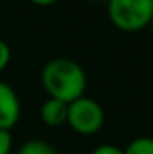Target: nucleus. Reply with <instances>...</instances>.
I'll list each match as a JSON object with an SVG mask.
<instances>
[{
  "label": "nucleus",
  "instance_id": "20e7f679",
  "mask_svg": "<svg viewBox=\"0 0 153 154\" xmlns=\"http://www.w3.org/2000/svg\"><path fill=\"white\" fill-rule=\"evenodd\" d=\"M21 116L20 98L10 84L0 80V130H12Z\"/></svg>",
  "mask_w": 153,
  "mask_h": 154
},
{
  "label": "nucleus",
  "instance_id": "7ed1b4c3",
  "mask_svg": "<svg viewBox=\"0 0 153 154\" xmlns=\"http://www.w3.org/2000/svg\"><path fill=\"white\" fill-rule=\"evenodd\" d=\"M105 122L104 108L97 100L91 97L76 98L68 105V125L74 133L82 136H92L102 130Z\"/></svg>",
  "mask_w": 153,
  "mask_h": 154
},
{
  "label": "nucleus",
  "instance_id": "f257e3e1",
  "mask_svg": "<svg viewBox=\"0 0 153 154\" xmlns=\"http://www.w3.org/2000/svg\"><path fill=\"white\" fill-rule=\"evenodd\" d=\"M41 85L48 97L71 103L84 95L87 77L79 62L68 57H54L43 66Z\"/></svg>",
  "mask_w": 153,
  "mask_h": 154
},
{
  "label": "nucleus",
  "instance_id": "6e6552de",
  "mask_svg": "<svg viewBox=\"0 0 153 154\" xmlns=\"http://www.w3.org/2000/svg\"><path fill=\"white\" fill-rule=\"evenodd\" d=\"M13 148V138L8 130H0V154H10Z\"/></svg>",
  "mask_w": 153,
  "mask_h": 154
},
{
  "label": "nucleus",
  "instance_id": "1a4fd4ad",
  "mask_svg": "<svg viewBox=\"0 0 153 154\" xmlns=\"http://www.w3.org/2000/svg\"><path fill=\"white\" fill-rule=\"evenodd\" d=\"M10 59H12V51H10V46L7 45L3 39H0V72L7 69V66L10 64Z\"/></svg>",
  "mask_w": 153,
  "mask_h": 154
},
{
  "label": "nucleus",
  "instance_id": "9b49d317",
  "mask_svg": "<svg viewBox=\"0 0 153 154\" xmlns=\"http://www.w3.org/2000/svg\"><path fill=\"white\" fill-rule=\"evenodd\" d=\"M28 2H31L33 5H38V7H51V5H54L58 0H28Z\"/></svg>",
  "mask_w": 153,
  "mask_h": 154
},
{
  "label": "nucleus",
  "instance_id": "423d86ee",
  "mask_svg": "<svg viewBox=\"0 0 153 154\" xmlns=\"http://www.w3.org/2000/svg\"><path fill=\"white\" fill-rule=\"evenodd\" d=\"M17 154H58V151L45 139H30L20 146Z\"/></svg>",
  "mask_w": 153,
  "mask_h": 154
},
{
  "label": "nucleus",
  "instance_id": "9d476101",
  "mask_svg": "<svg viewBox=\"0 0 153 154\" xmlns=\"http://www.w3.org/2000/svg\"><path fill=\"white\" fill-rule=\"evenodd\" d=\"M91 154H123V149H120L119 146L114 144H100Z\"/></svg>",
  "mask_w": 153,
  "mask_h": 154
},
{
  "label": "nucleus",
  "instance_id": "0eeeda50",
  "mask_svg": "<svg viewBox=\"0 0 153 154\" xmlns=\"http://www.w3.org/2000/svg\"><path fill=\"white\" fill-rule=\"evenodd\" d=\"M123 154H153V138L140 136L132 139L123 149Z\"/></svg>",
  "mask_w": 153,
  "mask_h": 154
},
{
  "label": "nucleus",
  "instance_id": "39448f33",
  "mask_svg": "<svg viewBox=\"0 0 153 154\" xmlns=\"http://www.w3.org/2000/svg\"><path fill=\"white\" fill-rule=\"evenodd\" d=\"M68 105L66 102L48 97L40 107V118L46 126L58 128L68 122Z\"/></svg>",
  "mask_w": 153,
  "mask_h": 154
},
{
  "label": "nucleus",
  "instance_id": "f03ea898",
  "mask_svg": "<svg viewBox=\"0 0 153 154\" xmlns=\"http://www.w3.org/2000/svg\"><path fill=\"white\" fill-rule=\"evenodd\" d=\"M107 15L120 31H140L151 23L153 0H107Z\"/></svg>",
  "mask_w": 153,
  "mask_h": 154
},
{
  "label": "nucleus",
  "instance_id": "f8f14e48",
  "mask_svg": "<svg viewBox=\"0 0 153 154\" xmlns=\"http://www.w3.org/2000/svg\"><path fill=\"white\" fill-rule=\"evenodd\" d=\"M94 2H105V3H107V0H94Z\"/></svg>",
  "mask_w": 153,
  "mask_h": 154
},
{
  "label": "nucleus",
  "instance_id": "ddd939ff",
  "mask_svg": "<svg viewBox=\"0 0 153 154\" xmlns=\"http://www.w3.org/2000/svg\"><path fill=\"white\" fill-rule=\"evenodd\" d=\"M150 26H151V28H153V18H151V23H150Z\"/></svg>",
  "mask_w": 153,
  "mask_h": 154
}]
</instances>
